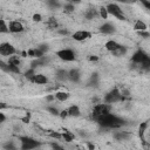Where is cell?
<instances>
[{"instance_id": "1", "label": "cell", "mask_w": 150, "mask_h": 150, "mask_svg": "<svg viewBox=\"0 0 150 150\" xmlns=\"http://www.w3.org/2000/svg\"><path fill=\"white\" fill-rule=\"evenodd\" d=\"M96 121L101 127L109 128V129L110 128L116 129V128H121L123 125V120L112 112H107V114L97 117Z\"/></svg>"}, {"instance_id": "2", "label": "cell", "mask_w": 150, "mask_h": 150, "mask_svg": "<svg viewBox=\"0 0 150 150\" xmlns=\"http://www.w3.org/2000/svg\"><path fill=\"white\" fill-rule=\"evenodd\" d=\"M107 11H108V14L116 18L117 20H125V14H124V11L122 9V7L118 5V4H115V2H109L107 6H105Z\"/></svg>"}, {"instance_id": "3", "label": "cell", "mask_w": 150, "mask_h": 150, "mask_svg": "<svg viewBox=\"0 0 150 150\" xmlns=\"http://www.w3.org/2000/svg\"><path fill=\"white\" fill-rule=\"evenodd\" d=\"M56 56L61 61H64V62H73L76 59L74 50L70 49V48H62V49L57 50L56 52Z\"/></svg>"}, {"instance_id": "4", "label": "cell", "mask_w": 150, "mask_h": 150, "mask_svg": "<svg viewBox=\"0 0 150 150\" xmlns=\"http://www.w3.org/2000/svg\"><path fill=\"white\" fill-rule=\"evenodd\" d=\"M107 112H110V104L105 103V102H102V103H96L93 108V117L96 120L97 117L107 114Z\"/></svg>"}, {"instance_id": "5", "label": "cell", "mask_w": 150, "mask_h": 150, "mask_svg": "<svg viewBox=\"0 0 150 150\" xmlns=\"http://www.w3.org/2000/svg\"><path fill=\"white\" fill-rule=\"evenodd\" d=\"M123 100V96L121 95L120 90L118 89H114L111 90L110 93H108L104 97V102L108 103V104H112V103H116L118 101H122Z\"/></svg>"}, {"instance_id": "6", "label": "cell", "mask_w": 150, "mask_h": 150, "mask_svg": "<svg viewBox=\"0 0 150 150\" xmlns=\"http://www.w3.org/2000/svg\"><path fill=\"white\" fill-rule=\"evenodd\" d=\"M20 142H21V149L23 150H30V149H35L39 146V143L38 141H35L34 138H30V137H21L20 138Z\"/></svg>"}, {"instance_id": "7", "label": "cell", "mask_w": 150, "mask_h": 150, "mask_svg": "<svg viewBox=\"0 0 150 150\" xmlns=\"http://www.w3.org/2000/svg\"><path fill=\"white\" fill-rule=\"evenodd\" d=\"M16 53L15 47L9 42H2L0 43V55L2 56H11Z\"/></svg>"}, {"instance_id": "8", "label": "cell", "mask_w": 150, "mask_h": 150, "mask_svg": "<svg viewBox=\"0 0 150 150\" xmlns=\"http://www.w3.org/2000/svg\"><path fill=\"white\" fill-rule=\"evenodd\" d=\"M25 30V27L22 25V22H20L19 20H12L8 22V32L12 34H19L22 33Z\"/></svg>"}, {"instance_id": "9", "label": "cell", "mask_w": 150, "mask_h": 150, "mask_svg": "<svg viewBox=\"0 0 150 150\" xmlns=\"http://www.w3.org/2000/svg\"><path fill=\"white\" fill-rule=\"evenodd\" d=\"M71 38L73 40L75 41H79V42H82V41H86L88 39L91 38V33L86 30V29H80V30H76L71 34Z\"/></svg>"}, {"instance_id": "10", "label": "cell", "mask_w": 150, "mask_h": 150, "mask_svg": "<svg viewBox=\"0 0 150 150\" xmlns=\"http://www.w3.org/2000/svg\"><path fill=\"white\" fill-rule=\"evenodd\" d=\"M146 60H149V56L146 53H144L143 50H137L136 53H134V55L131 56V61L136 64H141L143 62H145Z\"/></svg>"}, {"instance_id": "11", "label": "cell", "mask_w": 150, "mask_h": 150, "mask_svg": "<svg viewBox=\"0 0 150 150\" xmlns=\"http://www.w3.org/2000/svg\"><path fill=\"white\" fill-rule=\"evenodd\" d=\"M30 82H33L34 84H38V86H43V84L48 83V77L42 73H35L34 76L32 77Z\"/></svg>"}, {"instance_id": "12", "label": "cell", "mask_w": 150, "mask_h": 150, "mask_svg": "<svg viewBox=\"0 0 150 150\" xmlns=\"http://www.w3.org/2000/svg\"><path fill=\"white\" fill-rule=\"evenodd\" d=\"M100 32H101L102 34H107V35H109V34H112V33L115 32V27H114L112 23L104 22V23H102V25L100 26Z\"/></svg>"}, {"instance_id": "13", "label": "cell", "mask_w": 150, "mask_h": 150, "mask_svg": "<svg viewBox=\"0 0 150 150\" xmlns=\"http://www.w3.org/2000/svg\"><path fill=\"white\" fill-rule=\"evenodd\" d=\"M121 45L116 41V40H108V41H105V43H104V49L107 50V52H110V53H112L115 49H117L118 47H120Z\"/></svg>"}, {"instance_id": "14", "label": "cell", "mask_w": 150, "mask_h": 150, "mask_svg": "<svg viewBox=\"0 0 150 150\" xmlns=\"http://www.w3.org/2000/svg\"><path fill=\"white\" fill-rule=\"evenodd\" d=\"M70 97V94L68 91H62V90H59L54 94V98L59 102H66L68 98Z\"/></svg>"}, {"instance_id": "15", "label": "cell", "mask_w": 150, "mask_h": 150, "mask_svg": "<svg viewBox=\"0 0 150 150\" xmlns=\"http://www.w3.org/2000/svg\"><path fill=\"white\" fill-rule=\"evenodd\" d=\"M68 111V116L70 117H79L81 115V109L77 104H71L69 108H67Z\"/></svg>"}, {"instance_id": "16", "label": "cell", "mask_w": 150, "mask_h": 150, "mask_svg": "<svg viewBox=\"0 0 150 150\" xmlns=\"http://www.w3.org/2000/svg\"><path fill=\"white\" fill-rule=\"evenodd\" d=\"M80 71L79 69H75V68H71L70 70H68V80L71 81V82H77L80 80Z\"/></svg>"}, {"instance_id": "17", "label": "cell", "mask_w": 150, "mask_h": 150, "mask_svg": "<svg viewBox=\"0 0 150 150\" xmlns=\"http://www.w3.org/2000/svg\"><path fill=\"white\" fill-rule=\"evenodd\" d=\"M134 29H135L136 32L148 30V26H146V23H145L142 19H137V20H135V22H134Z\"/></svg>"}, {"instance_id": "18", "label": "cell", "mask_w": 150, "mask_h": 150, "mask_svg": "<svg viewBox=\"0 0 150 150\" xmlns=\"http://www.w3.org/2000/svg\"><path fill=\"white\" fill-rule=\"evenodd\" d=\"M61 139H63L64 142L70 143V142H73V141L75 139V135H74L73 132H70V131L66 130V131L61 132Z\"/></svg>"}, {"instance_id": "19", "label": "cell", "mask_w": 150, "mask_h": 150, "mask_svg": "<svg viewBox=\"0 0 150 150\" xmlns=\"http://www.w3.org/2000/svg\"><path fill=\"white\" fill-rule=\"evenodd\" d=\"M149 130V123L145 121V122H142L141 124H139V128H138V135H139V137L143 139L144 138V135H145V132Z\"/></svg>"}, {"instance_id": "20", "label": "cell", "mask_w": 150, "mask_h": 150, "mask_svg": "<svg viewBox=\"0 0 150 150\" xmlns=\"http://www.w3.org/2000/svg\"><path fill=\"white\" fill-rule=\"evenodd\" d=\"M97 13H98V18H101V19H103V20H107L108 16H109L105 6H100L98 9H97Z\"/></svg>"}, {"instance_id": "21", "label": "cell", "mask_w": 150, "mask_h": 150, "mask_svg": "<svg viewBox=\"0 0 150 150\" xmlns=\"http://www.w3.org/2000/svg\"><path fill=\"white\" fill-rule=\"evenodd\" d=\"M7 63H8V64H14V66H20L21 60H20V57H19L18 55L13 54V55L8 56V61H7Z\"/></svg>"}, {"instance_id": "22", "label": "cell", "mask_w": 150, "mask_h": 150, "mask_svg": "<svg viewBox=\"0 0 150 150\" xmlns=\"http://www.w3.org/2000/svg\"><path fill=\"white\" fill-rule=\"evenodd\" d=\"M56 79L60 80V81H66V80H68V70H66V69H60V70H57V73H56Z\"/></svg>"}, {"instance_id": "23", "label": "cell", "mask_w": 150, "mask_h": 150, "mask_svg": "<svg viewBox=\"0 0 150 150\" xmlns=\"http://www.w3.org/2000/svg\"><path fill=\"white\" fill-rule=\"evenodd\" d=\"M127 50H128V49H127V47H124V46H122V45H121V46H120L117 49H115L111 54H112V55H115V56H124V55L127 54Z\"/></svg>"}, {"instance_id": "24", "label": "cell", "mask_w": 150, "mask_h": 150, "mask_svg": "<svg viewBox=\"0 0 150 150\" xmlns=\"http://www.w3.org/2000/svg\"><path fill=\"white\" fill-rule=\"evenodd\" d=\"M8 33V23L5 19H0V34Z\"/></svg>"}, {"instance_id": "25", "label": "cell", "mask_w": 150, "mask_h": 150, "mask_svg": "<svg viewBox=\"0 0 150 150\" xmlns=\"http://www.w3.org/2000/svg\"><path fill=\"white\" fill-rule=\"evenodd\" d=\"M63 9H64V12H66V13H73V12L75 11V6H74V4L68 2V4H66V5H64Z\"/></svg>"}, {"instance_id": "26", "label": "cell", "mask_w": 150, "mask_h": 150, "mask_svg": "<svg viewBox=\"0 0 150 150\" xmlns=\"http://www.w3.org/2000/svg\"><path fill=\"white\" fill-rule=\"evenodd\" d=\"M47 26L49 28H57V21L55 18H49L47 21Z\"/></svg>"}, {"instance_id": "27", "label": "cell", "mask_w": 150, "mask_h": 150, "mask_svg": "<svg viewBox=\"0 0 150 150\" xmlns=\"http://www.w3.org/2000/svg\"><path fill=\"white\" fill-rule=\"evenodd\" d=\"M34 74H35L34 68H29L27 71H25V77H26V79H28V80L30 81V80H32V77L34 76Z\"/></svg>"}, {"instance_id": "28", "label": "cell", "mask_w": 150, "mask_h": 150, "mask_svg": "<svg viewBox=\"0 0 150 150\" xmlns=\"http://www.w3.org/2000/svg\"><path fill=\"white\" fill-rule=\"evenodd\" d=\"M32 20L34 22H41L42 21V15L40 13H35V14L32 15Z\"/></svg>"}, {"instance_id": "29", "label": "cell", "mask_w": 150, "mask_h": 150, "mask_svg": "<svg viewBox=\"0 0 150 150\" xmlns=\"http://www.w3.org/2000/svg\"><path fill=\"white\" fill-rule=\"evenodd\" d=\"M0 69L4 70V71H8V63L4 62L2 60H0Z\"/></svg>"}, {"instance_id": "30", "label": "cell", "mask_w": 150, "mask_h": 150, "mask_svg": "<svg viewBox=\"0 0 150 150\" xmlns=\"http://www.w3.org/2000/svg\"><path fill=\"white\" fill-rule=\"evenodd\" d=\"M48 111H49L52 115H59V112H60V110H59V109L53 108V107H49V108H48Z\"/></svg>"}, {"instance_id": "31", "label": "cell", "mask_w": 150, "mask_h": 150, "mask_svg": "<svg viewBox=\"0 0 150 150\" xmlns=\"http://www.w3.org/2000/svg\"><path fill=\"white\" fill-rule=\"evenodd\" d=\"M59 116H60L61 118H66V117L68 116V111H67V109H63V110H61V111L59 112Z\"/></svg>"}, {"instance_id": "32", "label": "cell", "mask_w": 150, "mask_h": 150, "mask_svg": "<svg viewBox=\"0 0 150 150\" xmlns=\"http://www.w3.org/2000/svg\"><path fill=\"white\" fill-rule=\"evenodd\" d=\"M29 121H30V116L28 114H26L25 117H21V122L22 123H29Z\"/></svg>"}, {"instance_id": "33", "label": "cell", "mask_w": 150, "mask_h": 150, "mask_svg": "<svg viewBox=\"0 0 150 150\" xmlns=\"http://www.w3.org/2000/svg\"><path fill=\"white\" fill-rule=\"evenodd\" d=\"M6 118H7L6 115H5L4 112H1V110H0V124H2V123L6 121Z\"/></svg>"}, {"instance_id": "34", "label": "cell", "mask_w": 150, "mask_h": 150, "mask_svg": "<svg viewBox=\"0 0 150 150\" xmlns=\"http://www.w3.org/2000/svg\"><path fill=\"white\" fill-rule=\"evenodd\" d=\"M88 59H89L90 61H97V60H98V56H96V55H90Z\"/></svg>"}, {"instance_id": "35", "label": "cell", "mask_w": 150, "mask_h": 150, "mask_svg": "<svg viewBox=\"0 0 150 150\" xmlns=\"http://www.w3.org/2000/svg\"><path fill=\"white\" fill-rule=\"evenodd\" d=\"M69 2H71V4H81L82 2V0H69Z\"/></svg>"}, {"instance_id": "36", "label": "cell", "mask_w": 150, "mask_h": 150, "mask_svg": "<svg viewBox=\"0 0 150 150\" xmlns=\"http://www.w3.org/2000/svg\"><path fill=\"white\" fill-rule=\"evenodd\" d=\"M7 105H6V103H4V102H0V110H2V109H5Z\"/></svg>"}]
</instances>
